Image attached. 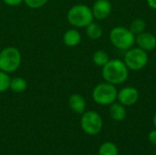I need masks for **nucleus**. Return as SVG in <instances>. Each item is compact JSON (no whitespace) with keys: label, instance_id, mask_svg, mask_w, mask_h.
<instances>
[{"label":"nucleus","instance_id":"9d476101","mask_svg":"<svg viewBox=\"0 0 156 155\" xmlns=\"http://www.w3.org/2000/svg\"><path fill=\"white\" fill-rule=\"evenodd\" d=\"M138 47L145 51H151L156 48V37L151 33L143 32L135 37Z\"/></svg>","mask_w":156,"mask_h":155},{"label":"nucleus","instance_id":"20e7f679","mask_svg":"<svg viewBox=\"0 0 156 155\" xmlns=\"http://www.w3.org/2000/svg\"><path fill=\"white\" fill-rule=\"evenodd\" d=\"M110 40L119 49H130L135 43V35L124 26H116L110 33Z\"/></svg>","mask_w":156,"mask_h":155},{"label":"nucleus","instance_id":"f3484780","mask_svg":"<svg viewBox=\"0 0 156 155\" xmlns=\"http://www.w3.org/2000/svg\"><path fill=\"white\" fill-rule=\"evenodd\" d=\"M92 60L95 65L99 67H103L110 59H109V55L104 50H98L93 54Z\"/></svg>","mask_w":156,"mask_h":155},{"label":"nucleus","instance_id":"7ed1b4c3","mask_svg":"<svg viewBox=\"0 0 156 155\" xmlns=\"http://www.w3.org/2000/svg\"><path fill=\"white\" fill-rule=\"evenodd\" d=\"M21 61V53L15 47H7L0 51V70L4 72H15L20 67Z\"/></svg>","mask_w":156,"mask_h":155},{"label":"nucleus","instance_id":"f8f14e48","mask_svg":"<svg viewBox=\"0 0 156 155\" xmlns=\"http://www.w3.org/2000/svg\"><path fill=\"white\" fill-rule=\"evenodd\" d=\"M81 40L80 33L76 29H69L63 36V42L67 47H76Z\"/></svg>","mask_w":156,"mask_h":155},{"label":"nucleus","instance_id":"9b49d317","mask_svg":"<svg viewBox=\"0 0 156 155\" xmlns=\"http://www.w3.org/2000/svg\"><path fill=\"white\" fill-rule=\"evenodd\" d=\"M69 104L70 109L76 113L82 114L84 113L86 108L85 99L80 94H72L69 99Z\"/></svg>","mask_w":156,"mask_h":155},{"label":"nucleus","instance_id":"5701e85b","mask_svg":"<svg viewBox=\"0 0 156 155\" xmlns=\"http://www.w3.org/2000/svg\"><path fill=\"white\" fill-rule=\"evenodd\" d=\"M147 4L151 8L156 9V0H147Z\"/></svg>","mask_w":156,"mask_h":155},{"label":"nucleus","instance_id":"412c9836","mask_svg":"<svg viewBox=\"0 0 156 155\" xmlns=\"http://www.w3.org/2000/svg\"><path fill=\"white\" fill-rule=\"evenodd\" d=\"M5 4H6L7 5L10 6H16L20 5L22 2H24V0H3Z\"/></svg>","mask_w":156,"mask_h":155},{"label":"nucleus","instance_id":"4468645a","mask_svg":"<svg viewBox=\"0 0 156 155\" xmlns=\"http://www.w3.org/2000/svg\"><path fill=\"white\" fill-rule=\"evenodd\" d=\"M27 83L25 79L20 78V77H16L14 79H11L10 80V86L9 89L16 93L23 92L27 90Z\"/></svg>","mask_w":156,"mask_h":155},{"label":"nucleus","instance_id":"ddd939ff","mask_svg":"<svg viewBox=\"0 0 156 155\" xmlns=\"http://www.w3.org/2000/svg\"><path fill=\"white\" fill-rule=\"evenodd\" d=\"M110 115L112 120L116 122H122L126 117V110L121 103H112L110 107Z\"/></svg>","mask_w":156,"mask_h":155},{"label":"nucleus","instance_id":"6e6552de","mask_svg":"<svg viewBox=\"0 0 156 155\" xmlns=\"http://www.w3.org/2000/svg\"><path fill=\"white\" fill-rule=\"evenodd\" d=\"M117 99L123 106H132L138 100L139 92L133 87H125L118 92Z\"/></svg>","mask_w":156,"mask_h":155},{"label":"nucleus","instance_id":"6ab92c4d","mask_svg":"<svg viewBox=\"0 0 156 155\" xmlns=\"http://www.w3.org/2000/svg\"><path fill=\"white\" fill-rule=\"evenodd\" d=\"M10 80L11 79L8 73L0 70V92H4L9 89Z\"/></svg>","mask_w":156,"mask_h":155},{"label":"nucleus","instance_id":"f257e3e1","mask_svg":"<svg viewBox=\"0 0 156 155\" xmlns=\"http://www.w3.org/2000/svg\"><path fill=\"white\" fill-rule=\"evenodd\" d=\"M129 76V69L120 59L109 60L102 67V77L106 82L116 85L123 83Z\"/></svg>","mask_w":156,"mask_h":155},{"label":"nucleus","instance_id":"f03ea898","mask_svg":"<svg viewBox=\"0 0 156 155\" xmlns=\"http://www.w3.org/2000/svg\"><path fill=\"white\" fill-rule=\"evenodd\" d=\"M93 17L91 8L86 5H73L67 15L69 23L76 27H86L92 22Z\"/></svg>","mask_w":156,"mask_h":155},{"label":"nucleus","instance_id":"423d86ee","mask_svg":"<svg viewBox=\"0 0 156 155\" xmlns=\"http://www.w3.org/2000/svg\"><path fill=\"white\" fill-rule=\"evenodd\" d=\"M148 54L145 50L135 48L128 50L124 57V63L132 70H140L148 63Z\"/></svg>","mask_w":156,"mask_h":155},{"label":"nucleus","instance_id":"b1692460","mask_svg":"<svg viewBox=\"0 0 156 155\" xmlns=\"http://www.w3.org/2000/svg\"><path fill=\"white\" fill-rule=\"evenodd\" d=\"M154 126H155L156 128V113L155 115H154Z\"/></svg>","mask_w":156,"mask_h":155},{"label":"nucleus","instance_id":"dca6fc26","mask_svg":"<svg viewBox=\"0 0 156 155\" xmlns=\"http://www.w3.org/2000/svg\"><path fill=\"white\" fill-rule=\"evenodd\" d=\"M99 155H119L117 146L111 142L102 143L99 149Z\"/></svg>","mask_w":156,"mask_h":155},{"label":"nucleus","instance_id":"1a4fd4ad","mask_svg":"<svg viewBox=\"0 0 156 155\" xmlns=\"http://www.w3.org/2000/svg\"><path fill=\"white\" fill-rule=\"evenodd\" d=\"M112 5L109 0H96L91 8L93 16L99 20L105 19L112 13Z\"/></svg>","mask_w":156,"mask_h":155},{"label":"nucleus","instance_id":"39448f33","mask_svg":"<svg viewBox=\"0 0 156 155\" xmlns=\"http://www.w3.org/2000/svg\"><path fill=\"white\" fill-rule=\"evenodd\" d=\"M118 91L113 84L102 82L98 84L92 91L94 101L100 105H111L117 99Z\"/></svg>","mask_w":156,"mask_h":155},{"label":"nucleus","instance_id":"a211bd4d","mask_svg":"<svg viewBox=\"0 0 156 155\" xmlns=\"http://www.w3.org/2000/svg\"><path fill=\"white\" fill-rule=\"evenodd\" d=\"M146 27V24L143 19H135L131 23L130 26V30L134 34V35H139L143 32H144Z\"/></svg>","mask_w":156,"mask_h":155},{"label":"nucleus","instance_id":"393cba45","mask_svg":"<svg viewBox=\"0 0 156 155\" xmlns=\"http://www.w3.org/2000/svg\"><path fill=\"white\" fill-rule=\"evenodd\" d=\"M155 155H156V153H155Z\"/></svg>","mask_w":156,"mask_h":155},{"label":"nucleus","instance_id":"aec40b11","mask_svg":"<svg viewBox=\"0 0 156 155\" xmlns=\"http://www.w3.org/2000/svg\"><path fill=\"white\" fill-rule=\"evenodd\" d=\"M48 1V0H24L25 4L28 7L33 8V9H37V8H40L44 6Z\"/></svg>","mask_w":156,"mask_h":155},{"label":"nucleus","instance_id":"0eeeda50","mask_svg":"<svg viewBox=\"0 0 156 155\" xmlns=\"http://www.w3.org/2000/svg\"><path fill=\"white\" fill-rule=\"evenodd\" d=\"M82 130L89 135H96L102 129V120L101 115L93 111L83 113L80 121Z\"/></svg>","mask_w":156,"mask_h":155},{"label":"nucleus","instance_id":"4be33fe9","mask_svg":"<svg viewBox=\"0 0 156 155\" xmlns=\"http://www.w3.org/2000/svg\"><path fill=\"white\" fill-rule=\"evenodd\" d=\"M148 139L150 141V143L156 146V130H154L152 131L150 133H149V136H148Z\"/></svg>","mask_w":156,"mask_h":155},{"label":"nucleus","instance_id":"2eb2a0df","mask_svg":"<svg viewBox=\"0 0 156 155\" xmlns=\"http://www.w3.org/2000/svg\"><path fill=\"white\" fill-rule=\"evenodd\" d=\"M86 33L90 39H99L102 36V28L99 24L91 22L86 26Z\"/></svg>","mask_w":156,"mask_h":155}]
</instances>
